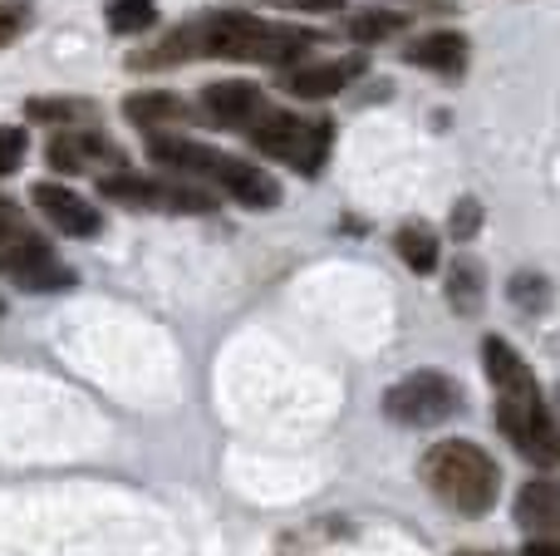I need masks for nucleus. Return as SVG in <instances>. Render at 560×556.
<instances>
[{"label": "nucleus", "mask_w": 560, "mask_h": 556, "mask_svg": "<svg viewBox=\"0 0 560 556\" xmlns=\"http://www.w3.org/2000/svg\"><path fill=\"white\" fill-rule=\"evenodd\" d=\"M315 45V30L276 25V20H256L242 10H222V15H192L148 55H133V69H167L183 59H242V65H290L295 55Z\"/></svg>", "instance_id": "f257e3e1"}, {"label": "nucleus", "mask_w": 560, "mask_h": 556, "mask_svg": "<svg viewBox=\"0 0 560 556\" xmlns=\"http://www.w3.org/2000/svg\"><path fill=\"white\" fill-rule=\"evenodd\" d=\"M482 364L497 390V424L512 439V449L526 453L532 463H541V468H556V419L541 399V384H536L532 364L502 335L482 340Z\"/></svg>", "instance_id": "f03ea898"}, {"label": "nucleus", "mask_w": 560, "mask_h": 556, "mask_svg": "<svg viewBox=\"0 0 560 556\" xmlns=\"http://www.w3.org/2000/svg\"><path fill=\"white\" fill-rule=\"evenodd\" d=\"M148 158H153L158 167H167V173L207 177V183H217L222 193H232L236 202L256 207V212H266V207L280 202V183L271 173H261V167H252V163H242V158L222 153V148L197 143V138L153 134V138H148Z\"/></svg>", "instance_id": "7ed1b4c3"}, {"label": "nucleus", "mask_w": 560, "mask_h": 556, "mask_svg": "<svg viewBox=\"0 0 560 556\" xmlns=\"http://www.w3.org/2000/svg\"><path fill=\"white\" fill-rule=\"evenodd\" d=\"M423 483L443 508L463 512V518H482L502 493V468L472 439H443L423 453Z\"/></svg>", "instance_id": "20e7f679"}, {"label": "nucleus", "mask_w": 560, "mask_h": 556, "mask_svg": "<svg viewBox=\"0 0 560 556\" xmlns=\"http://www.w3.org/2000/svg\"><path fill=\"white\" fill-rule=\"evenodd\" d=\"M246 138H252L266 158L290 163L295 173L315 177L319 167H325V158H329L335 128H329L325 118H300V114H290V108H271V104H266L261 114L246 124Z\"/></svg>", "instance_id": "39448f33"}, {"label": "nucleus", "mask_w": 560, "mask_h": 556, "mask_svg": "<svg viewBox=\"0 0 560 556\" xmlns=\"http://www.w3.org/2000/svg\"><path fill=\"white\" fill-rule=\"evenodd\" d=\"M98 193H104L108 202L138 207V212H187V217L217 212V193H207V187L187 183V177L108 173V177H98Z\"/></svg>", "instance_id": "423d86ee"}, {"label": "nucleus", "mask_w": 560, "mask_h": 556, "mask_svg": "<svg viewBox=\"0 0 560 556\" xmlns=\"http://www.w3.org/2000/svg\"><path fill=\"white\" fill-rule=\"evenodd\" d=\"M463 409V384L447 380L443 370H413L384 394V414L404 429H428Z\"/></svg>", "instance_id": "0eeeda50"}, {"label": "nucleus", "mask_w": 560, "mask_h": 556, "mask_svg": "<svg viewBox=\"0 0 560 556\" xmlns=\"http://www.w3.org/2000/svg\"><path fill=\"white\" fill-rule=\"evenodd\" d=\"M49 167H59V173H124V148H114L98 128H55V138H49L45 148Z\"/></svg>", "instance_id": "6e6552de"}, {"label": "nucleus", "mask_w": 560, "mask_h": 556, "mask_svg": "<svg viewBox=\"0 0 560 556\" xmlns=\"http://www.w3.org/2000/svg\"><path fill=\"white\" fill-rule=\"evenodd\" d=\"M0 271H5L20 291H65V286H74V271H69L35 232H30L25 242H15L10 252H0Z\"/></svg>", "instance_id": "1a4fd4ad"}, {"label": "nucleus", "mask_w": 560, "mask_h": 556, "mask_svg": "<svg viewBox=\"0 0 560 556\" xmlns=\"http://www.w3.org/2000/svg\"><path fill=\"white\" fill-rule=\"evenodd\" d=\"M30 202H35L39 212H45L65 236H79V242H84V236L104 232V217H98V207L89 202V197H79L74 187L35 183V187H30Z\"/></svg>", "instance_id": "9d476101"}, {"label": "nucleus", "mask_w": 560, "mask_h": 556, "mask_svg": "<svg viewBox=\"0 0 560 556\" xmlns=\"http://www.w3.org/2000/svg\"><path fill=\"white\" fill-rule=\"evenodd\" d=\"M369 69L364 55H345V59H319V65H295L285 69V94L295 99H335L354 84Z\"/></svg>", "instance_id": "9b49d317"}, {"label": "nucleus", "mask_w": 560, "mask_h": 556, "mask_svg": "<svg viewBox=\"0 0 560 556\" xmlns=\"http://www.w3.org/2000/svg\"><path fill=\"white\" fill-rule=\"evenodd\" d=\"M261 108H266L261 89L246 84V79H222V84L202 89V118H212L222 128H246Z\"/></svg>", "instance_id": "f8f14e48"}, {"label": "nucleus", "mask_w": 560, "mask_h": 556, "mask_svg": "<svg viewBox=\"0 0 560 556\" xmlns=\"http://www.w3.org/2000/svg\"><path fill=\"white\" fill-rule=\"evenodd\" d=\"M404 59L418 69H433V74L453 79L467 69V35H457V30H428V35L408 39Z\"/></svg>", "instance_id": "ddd939ff"}, {"label": "nucleus", "mask_w": 560, "mask_h": 556, "mask_svg": "<svg viewBox=\"0 0 560 556\" xmlns=\"http://www.w3.org/2000/svg\"><path fill=\"white\" fill-rule=\"evenodd\" d=\"M556 518H560V493L551 478H536L516 493V522L536 537H556Z\"/></svg>", "instance_id": "4468645a"}, {"label": "nucleus", "mask_w": 560, "mask_h": 556, "mask_svg": "<svg viewBox=\"0 0 560 556\" xmlns=\"http://www.w3.org/2000/svg\"><path fill=\"white\" fill-rule=\"evenodd\" d=\"M187 114L192 108L183 104L177 94H128L124 99V118L128 124H143V128H163V124H187Z\"/></svg>", "instance_id": "2eb2a0df"}, {"label": "nucleus", "mask_w": 560, "mask_h": 556, "mask_svg": "<svg viewBox=\"0 0 560 556\" xmlns=\"http://www.w3.org/2000/svg\"><path fill=\"white\" fill-rule=\"evenodd\" d=\"M394 252L404 256L408 271H418V276L438 271V236H433V227H428V222H408V227H398Z\"/></svg>", "instance_id": "dca6fc26"}, {"label": "nucleus", "mask_w": 560, "mask_h": 556, "mask_svg": "<svg viewBox=\"0 0 560 556\" xmlns=\"http://www.w3.org/2000/svg\"><path fill=\"white\" fill-rule=\"evenodd\" d=\"M447 301H453L457 315H477V305H482V266H477L472 256L453 262V276H447Z\"/></svg>", "instance_id": "f3484780"}, {"label": "nucleus", "mask_w": 560, "mask_h": 556, "mask_svg": "<svg viewBox=\"0 0 560 556\" xmlns=\"http://www.w3.org/2000/svg\"><path fill=\"white\" fill-rule=\"evenodd\" d=\"M25 118L65 128V124H84V118H94V104H89V99H30Z\"/></svg>", "instance_id": "a211bd4d"}, {"label": "nucleus", "mask_w": 560, "mask_h": 556, "mask_svg": "<svg viewBox=\"0 0 560 556\" xmlns=\"http://www.w3.org/2000/svg\"><path fill=\"white\" fill-rule=\"evenodd\" d=\"M108 30L114 35H138L158 25V0H108Z\"/></svg>", "instance_id": "6ab92c4d"}, {"label": "nucleus", "mask_w": 560, "mask_h": 556, "mask_svg": "<svg viewBox=\"0 0 560 556\" xmlns=\"http://www.w3.org/2000/svg\"><path fill=\"white\" fill-rule=\"evenodd\" d=\"M408 25V15H394V10H359V15H349V35L354 39H388V35H398V30Z\"/></svg>", "instance_id": "aec40b11"}, {"label": "nucleus", "mask_w": 560, "mask_h": 556, "mask_svg": "<svg viewBox=\"0 0 560 556\" xmlns=\"http://www.w3.org/2000/svg\"><path fill=\"white\" fill-rule=\"evenodd\" d=\"M30 15H35V5H30V0H0V49L15 45V39L25 35Z\"/></svg>", "instance_id": "412c9836"}, {"label": "nucleus", "mask_w": 560, "mask_h": 556, "mask_svg": "<svg viewBox=\"0 0 560 556\" xmlns=\"http://www.w3.org/2000/svg\"><path fill=\"white\" fill-rule=\"evenodd\" d=\"M477 227H482V202L463 197V202L453 207V217H447V232H453L457 242H467V236H477Z\"/></svg>", "instance_id": "4be33fe9"}, {"label": "nucleus", "mask_w": 560, "mask_h": 556, "mask_svg": "<svg viewBox=\"0 0 560 556\" xmlns=\"http://www.w3.org/2000/svg\"><path fill=\"white\" fill-rule=\"evenodd\" d=\"M25 148H30V138L20 134V128L0 124V177H10L20 163H25Z\"/></svg>", "instance_id": "5701e85b"}, {"label": "nucleus", "mask_w": 560, "mask_h": 556, "mask_svg": "<svg viewBox=\"0 0 560 556\" xmlns=\"http://www.w3.org/2000/svg\"><path fill=\"white\" fill-rule=\"evenodd\" d=\"M25 236H30V227H25V217H20V207L0 197V252H10V246L25 242Z\"/></svg>", "instance_id": "b1692460"}, {"label": "nucleus", "mask_w": 560, "mask_h": 556, "mask_svg": "<svg viewBox=\"0 0 560 556\" xmlns=\"http://www.w3.org/2000/svg\"><path fill=\"white\" fill-rule=\"evenodd\" d=\"M546 291H551V286H546L541 276H516V281H512V301L516 305H532V311L546 301Z\"/></svg>", "instance_id": "393cba45"}, {"label": "nucleus", "mask_w": 560, "mask_h": 556, "mask_svg": "<svg viewBox=\"0 0 560 556\" xmlns=\"http://www.w3.org/2000/svg\"><path fill=\"white\" fill-rule=\"evenodd\" d=\"M522 556H560V547H556V537H541V542H526Z\"/></svg>", "instance_id": "a878e982"}, {"label": "nucleus", "mask_w": 560, "mask_h": 556, "mask_svg": "<svg viewBox=\"0 0 560 556\" xmlns=\"http://www.w3.org/2000/svg\"><path fill=\"white\" fill-rule=\"evenodd\" d=\"M463 556H482V552H463Z\"/></svg>", "instance_id": "bb28decb"}]
</instances>
